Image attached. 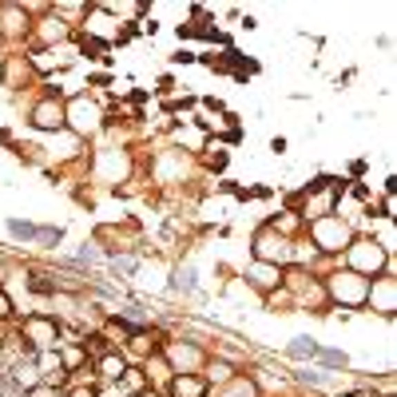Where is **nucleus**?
Returning <instances> with one entry per match:
<instances>
[{"instance_id": "nucleus-13", "label": "nucleus", "mask_w": 397, "mask_h": 397, "mask_svg": "<svg viewBox=\"0 0 397 397\" xmlns=\"http://www.w3.org/2000/svg\"><path fill=\"white\" fill-rule=\"evenodd\" d=\"M231 397H258V389H254L251 381L238 378V381H231Z\"/></svg>"}, {"instance_id": "nucleus-18", "label": "nucleus", "mask_w": 397, "mask_h": 397, "mask_svg": "<svg viewBox=\"0 0 397 397\" xmlns=\"http://www.w3.org/2000/svg\"><path fill=\"white\" fill-rule=\"evenodd\" d=\"M318 358H322L326 365H346V358H342V354H333V349H330V354H318Z\"/></svg>"}, {"instance_id": "nucleus-10", "label": "nucleus", "mask_w": 397, "mask_h": 397, "mask_svg": "<svg viewBox=\"0 0 397 397\" xmlns=\"http://www.w3.org/2000/svg\"><path fill=\"white\" fill-rule=\"evenodd\" d=\"M88 349L95 354V362H99L104 354H111V349H108V338H104V333H88V338H84V354H88Z\"/></svg>"}, {"instance_id": "nucleus-4", "label": "nucleus", "mask_w": 397, "mask_h": 397, "mask_svg": "<svg viewBox=\"0 0 397 397\" xmlns=\"http://www.w3.org/2000/svg\"><path fill=\"white\" fill-rule=\"evenodd\" d=\"M349 262H354L358 270H378L381 267L378 242H354V246H349Z\"/></svg>"}, {"instance_id": "nucleus-12", "label": "nucleus", "mask_w": 397, "mask_h": 397, "mask_svg": "<svg viewBox=\"0 0 397 397\" xmlns=\"http://www.w3.org/2000/svg\"><path fill=\"white\" fill-rule=\"evenodd\" d=\"M60 365L64 369H84V365H88L84 362V349H68V354L60 358Z\"/></svg>"}, {"instance_id": "nucleus-14", "label": "nucleus", "mask_w": 397, "mask_h": 397, "mask_svg": "<svg viewBox=\"0 0 397 397\" xmlns=\"http://www.w3.org/2000/svg\"><path fill=\"white\" fill-rule=\"evenodd\" d=\"M290 349H294V354H310V358H314V354H318V346H314V342H310V338H298V342H294V346H290Z\"/></svg>"}, {"instance_id": "nucleus-6", "label": "nucleus", "mask_w": 397, "mask_h": 397, "mask_svg": "<svg viewBox=\"0 0 397 397\" xmlns=\"http://www.w3.org/2000/svg\"><path fill=\"white\" fill-rule=\"evenodd\" d=\"M203 394H206V378H195V374L171 378V397H203Z\"/></svg>"}, {"instance_id": "nucleus-20", "label": "nucleus", "mask_w": 397, "mask_h": 397, "mask_svg": "<svg viewBox=\"0 0 397 397\" xmlns=\"http://www.w3.org/2000/svg\"><path fill=\"white\" fill-rule=\"evenodd\" d=\"M342 397H369L365 389H354V394H342Z\"/></svg>"}, {"instance_id": "nucleus-3", "label": "nucleus", "mask_w": 397, "mask_h": 397, "mask_svg": "<svg viewBox=\"0 0 397 397\" xmlns=\"http://www.w3.org/2000/svg\"><path fill=\"white\" fill-rule=\"evenodd\" d=\"M314 238H318V246H322V251H342V242H346V226H342L338 219H326V215H322V219L314 222Z\"/></svg>"}, {"instance_id": "nucleus-9", "label": "nucleus", "mask_w": 397, "mask_h": 397, "mask_svg": "<svg viewBox=\"0 0 397 397\" xmlns=\"http://www.w3.org/2000/svg\"><path fill=\"white\" fill-rule=\"evenodd\" d=\"M119 385H124L127 394H143V389H147V378H143V369H131V365H127L124 378H119Z\"/></svg>"}, {"instance_id": "nucleus-17", "label": "nucleus", "mask_w": 397, "mask_h": 397, "mask_svg": "<svg viewBox=\"0 0 397 397\" xmlns=\"http://www.w3.org/2000/svg\"><path fill=\"white\" fill-rule=\"evenodd\" d=\"M68 397H99L92 385H76V389H68Z\"/></svg>"}, {"instance_id": "nucleus-15", "label": "nucleus", "mask_w": 397, "mask_h": 397, "mask_svg": "<svg viewBox=\"0 0 397 397\" xmlns=\"http://www.w3.org/2000/svg\"><path fill=\"white\" fill-rule=\"evenodd\" d=\"M226 163V151L222 147H211V155H206V167H222Z\"/></svg>"}, {"instance_id": "nucleus-1", "label": "nucleus", "mask_w": 397, "mask_h": 397, "mask_svg": "<svg viewBox=\"0 0 397 397\" xmlns=\"http://www.w3.org/2000/svg\"><path fill=\"white\" fill-rule=\"evenodd\" d=\"M24 333L36 349H56L60 346V322L56 318H44V314H32L24 318Z\"/></svg>"}, {"instance_id": "nucleus-2", "label": "nucleus", "mask_w": 397, "mask_h": 397, "mask_svg": "<svg viewBox=\"0 0 397 397\" xmlns=\"http://www.w3.org/2000/svg\"><path fill=\"white\" fill-rule=\"evenodd\" d=\"M64 119H68V111H64V104H56V99H44V104L32 108V124L40 127V131H60Z\"/></svg>"}, {"instance_id": "nucleus-8", "label": "nucleus", "mask_w": 397, "mask_h": 397, "mask_svg": "<svg viewBox=\"0 0 397 397\" xmlns=\"http://www.w3.org/2000/svg\"><path fill=\"white\" fill-rule=\"evenodd\" d=\"M251 274H254V286H262V290H270V286H278V282H282V270H278V267H270V262H254V267H251Z\"/></svg>"}, {"instance_id": "nucleus-7", "label": "nucleus", "mask_w": 397, "mask_h": 397, "mask_svg": "<svg viewBox=\"0 0 397 397\" xmlns=\"http://www.w3.org/2000/svg\"><path fill=\"white\" fill-rule=\"evenodd\" d=\"M95 369H99V378L119 381V378H124V369H127V362L119 358V354H115V349H111V354H104V358L95 362Z\"/></svg>"}, {"instance_id": "nucleus-19", "label": "nucleus", "mask_w": 397, "mask_h": 397, "mask_svg": "<svg viewBox=\"0 0 397 397\" xmlns=\"http://www.w3.org/2000/svg\"><path fill=\"white\" fill-rule=\"evenodd\" d=\"M28 397H52V385H36V389H28Z\"/></svg>"}, {"instance_id": "nucleus-11", "label": "nucleus", "mask_w": 397, "mask_h": 397, "mask_svg": "<svg viewBox=\"0 0 397 397\" xmlns=\"http://www.w3.org/2000/svg\"><path fill=\"white\" fill-rule=\"evenodd\" d=\"M206 381H235V369L226 362H211L206 365Z\"/></svg>"}, {"instance_id": "nucleus-21", "label": "nucleus", "mask_w": 397, "mask_h": 397, "mask_svg": "<svg viewBox=\"0 0 397 397\" xmlns=\"http://www.w3.org/2000/svg\"><path fill=\"white\" fill-rule=\"evenodd\" d=\"M135 397H159V394H135Z\"/></svg>"}, {"instance_id": "nucleus-16", "label": "nucleus", "mask_w": 397, "mask_h": 397, "mask_svg": "<svg viewBox=\"0 0 397 397\" xmlns=\"http://www.w3.org/2000/svg\"><path fill=\"white\" fill-rule=\"evenodd\" d=\"M4 318H12V298L0 290V322H4Z\"/></svg>"}, {"instance_id": "nucleus-5", "label": "nucleus", "mask_w": 397, "mask_h": 397, "mask_svg": "<svg viewBox=\"0 0 397 397\" xmlns=\"http://www.w3.org/2000/svg\"><path fill=\"white\" fill-rule=\"evenodd\" d=\"M358 274H338V278H330V294H338L342 302H349V306H358L362 302V286L354 282Z\"/></svg>"}]
</instances>
